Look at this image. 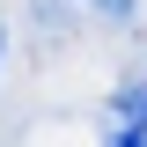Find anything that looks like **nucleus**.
Masks as SVG:
<instances>
[{
	"label": "nucleus",
	"mask_w": 147,
	"mask_h": 147,
	"mask_svg": "<svg viewBox=\"0 0 147 147\" xmlns=\"http://www.w3.org/2000/svg\"><path fill=\"white\" fill-rule=\"evenodd\" d=\"M110 118L132 125V132H147V81H125V88L110 96Z\"/></svg>",
	"instance_id": "nucleus-1"
},
{
	"label": "nucleus",
	"mask_w": 147,
	"mask_h": 147,
	"mask_svg": "<svg viewBox=\"0 0 147 147\" xmlns=\"http://www.w3.org/2000/svg\"><path fill=\"white\" fill-rule=\"evenodd\" d=\"M88 7H96V15H110V22H125L132 7H140V0H88Z\"/></svg>",
	"instance_id": "nucleus-2"
},
{
	"label": "nucleus",
	"mask_w": 147,
	"mask_h": 147,
	"mask_svg": "<svg viewBox=\"0 0 147 147\" xmlns=\"http://www.w3.org/2000/svg\"><path fill=\"white\" fill-rule=\"evenodd\" d=\"M110 147H147V132H132V125H118V132H110Z\"/></svg>",
	"instance_id": "nucleus-3"
},
{
	"label": "nucleus",
	"mask_w": 147,
	"mask_h": 147,
	"mask_svg": "<svg viewBox=\"0 0 147 147\" xmlns=\"http://www.w3.org/2000/svg\"><path fill=\"white\" fill-rule=\"evenodd\" d=\"M0 52H7V30H0Z\"/></svg>",
	"instance_id": "nucleus-4"
}]
</instances>
